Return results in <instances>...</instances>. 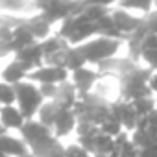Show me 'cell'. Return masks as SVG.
Returning <instances> with one entry per match:
<instances>
[{"label": "cell", "mask_w": 157, "mask_h": 157, "mask_svg": "<svg viewBox=\"0 0 157 157\" xmlns=\"http://www.w3.org/2000/svg\"><path fill=\"white\" fill-rule=\"evenodd\" d=\"M94 157H104V155H94Z\"/></svg>", "instance_id": "31"}, {"label": "cell", "mask_w": 157, "mask_h": 157, "mask_svg": "<svg viewBox=\"0 0 157 157\" xmlns=\"http://www.w3.org/2000/svg\"><path fill=\"white\" fill-rule=\"evenodd\" d=\"M109 157H120V155H118V153H117V151H115V153H111V155H109Z\"/></svg>", "instance_id": "29"}, {"label": "cell", "mask_w": 157, "mask_h": 157, "mask_svg": "<svg viewBox=\"0 0 157 157\" xmlns=\"http://www.w3.org/2000/svg\"><path fill=\"white\" fill-rule=\"evenodd\" d=\"M4 131H6V128H4V126H2V122H0V135H6V133H4Z\"/></svg>", "instance_id": "28"}, {"label": "cell", "mask_w": 157, "mask_h": 157, "mask_svg": "<svg viewBox=\"0 0 157 157\" xmlns=\"http://www.w3.org/2000/svg\"><path fill=\"white\" fill-rule=\"evenodd\" d=\"M21 133H22L26 144H30L32 148L37 146V144H41V142H44V140H48V139L52 137L50 128L43 126L39 120H37V122H35V120H28V122L22 126Z\"/></svg>", "instance_id": "4"}, {"label": "cell", "mask_w": 157, "mask_h": 157, "mask_svg": "<svg viewBox=\"0 0 157 157\" xmlns=\"http://www.w3.org/2000/svg\"><path fill=\"white\" fill-rule=\"evenodd\" d=\"M15 93H17V102H19V111L22 113L24 118H32L41 107H43V94L41 91L33 85V83H19L15 85Z\"/></svg>", "instance_id": "1"}, {"label": "cell", "mask_w": 157, "mask_h": 157, "mask_svg": "<svg viewBox=\"0 0 157 157\" xmlns=\"http://www.w3.org/2000/svg\"><path fill=\"white\" fill-rule=\"evenodd\" d=\"M43 59H44V54H43L41 44H32V46H26L21 52H17V61L26 70H37L39 63Z\"/></svg>", "instance_id": "5"}, {"label": "cell", "mask_w": 157, "mask_h": 157, "mask_svg": "<svg viewBox=\"0 0 157 157\" xmlns=\"http://www.w3.org/2000/svg\"><path fill=\"white\" fill-rule=\"evenodd\" d=\"M80 52L83 54L85 61H104L107 57H111L117 50H118V43L115 39H105V37H100L96 41H91L87 44H82L78 46Z\"/></svg>", "instance_id": "2"}, {"label": "cell", "mask_w": 157, "mask_h": 157, "mask_svg": "<svg viewBox=\"0 0 157 157\" xmlns=\"http://www.w3.org/2000/svg\"><path fill=\"white\" fill-rule=\"evenodd\" d=\"M33 82H39L41 85H57L67 80V68L61 67H41L30 74Z\"/></svg>", "instance_id": "3"}, {"label": "cell", "mask_w": 157, "mask_h": 157, "mask_svg": "<svg viewBox=\"0 0 157 157\" xmlns=\"http://www.w3.org/2000/svg\"><path fill=\"white\" fill-rule=\"evenodd\" d=\"M155 10H157V2H155Z\"/></svg>", "instance_id": "33"}, {"label": "cell", "mask_w": 157, "mask_h": 157, "mask_svg": "<svg viewBox=\"0 0 157 157\" xmlns=\"http://www.w3.org/2000/svg\"><path fill=\"white\" fill-rule=\"evenodd\" d=\"M122 8L124 10H142V11H148L151 8V2H122Z\"/></svg>", "instance_id": "22"}, {"label": "cell", "mask_w": 157, "mask_h": 157, "mask_svg": "<svg viewBox=\"0 0 157 157\" xmlns=\"http://www.w3.org/2000/svg\"><path fill=\"white\" fill-rule=\"evenodd\" d=\"M148 87H150V89H151L153 93H157V74H155V76H151V80H150Z\"/></svg>", "instance_id": "27"}, {"label": "cell", "mask_w": 157, "mask_h": 157, "mask_svg": "<svg viewBox=\"0 0 157 157\" xmlns=\"http://www.w3.org/2000/svg\"><path fill=\"white\" fill-rule=\"evenodd\" d=\"M140 56H142V59H144L151 68H157V50H146V52H142Z\"/></svg>", "instance_id": "23"}, {"label": "cell", "mask_w": 157, "mask_h": 157, "mask_svg": "<svg viewBox=\"0 0 157 157\" xmlns=\"http://www.w3.org/2000/svg\"><path fill=\"white\" fill-rule=\"evenodd\" d=\"M111 17H113V21H115V24H117V28H118L120 33H131V35H133V33L139 30V26L142 24L140 19H137V17H133V15H128V13H124L122 10L115 11Z\"/></svg>", "instance_id": "7"}, {"label": "cell", "mask_w": 157, "mask_h": 157, "mask_svg": "<svg viewBox=\"0 0 157 157\" xmlns=\"http://www.w3.org/2000/svg\"><path fill=\"white\" fill-rule=\"evenodd\" d=\"M100 133H104V135H107V137H111V139L120 137V135H122V124H120V120L115 118V117L109 113V118L100 126Z\"/></svg>", "instance_id": "16"}, {"label": "cell", "mask_w": 157, "mask_h": 157, "mask_svg": "<svg viewBox=\"0 0 157 157\" xmlns=\"http://www.w3.org/2000/svg\"><path fill=\"white\" fill-rule=\"evenodd\" d=\"M0 151L8 157H26V144L10 135H0Z\"/></svg>", "instance_id": "6"}, {"label": "cell", "mask_w": 157, "mask_h": 157, "mask_svg": "<svg viewBox=\"0 0 157 157\" xmlns=\"http://www.w3.org/2000/svg\"><path fill=\"white\" fill-rule=\"evenodd\" d=\"M131 105H133L135 113L139 115V118H140V117H148L150 113L155 111V105H153V100H151V98H142V100L131 102Z\"/></svg>", "instance_id": "18"}, {"label": "cell", "mask_w": 157, "mask_h": 157, "mask_svg": "<svg viewBox=\"0 0 157 157\" xmlns=\"http://www.w3.org/2000/svg\"><path fill=\"white\" fill-rule=\"evenodd\" d=\"M26 72H28V70H26L19 61H15V63L8 65V67L4 68V72H2V80H4V83H8V85H11V83L19 85V83H22Z\"/></svg>", "instance_id": "11"}, {"label": "cell", "mask_w": 157, "mask_h": 157, "mask_svg": "<svg viewBox=\"0 0 157 157\" xmlns=\"http://www.w3.org/2000/svg\"><path fill=\"white\" fill-rule=\"evenodd\" d=\"M65 157H91V153L87 150H83L82 146H68L65 148Z\"/></svg>", "instance_id": "21"}, {"label": "cell", "mask_w": 157, "mask_h": 157, "mask_svg": "<svg viewBox=\"0 0 157 157\" xmlns=\"http://www.w3.org/2000/svg\"><path fill=\"white\" fill-rule=\"evenodd\" d=\"M146 50H157V35L155 33H148L142 43H140V54Z\"/></svg>", "instance_id": "20"}, {"label": "cell", "mask_w": 157, "mask_h": 157, "mask_svg": "<svg viewBox=\"0 0 157 157\" xmlns=\"http://www.w3.org/2000/svg\"><path fill=\"white\" fill-rule=\"evenodd\" d=\"M59 113H61V109H59L54 102L43 104V107L39 109V122H41L43 126H46V128H52V126L56 124Z\"/></svg>", "instance_id": "12"}, {"label": "cell", "mask_w": 157, "mask_h": 157, "mask_svg": "<svg viewBox=\"0 0 157 157\" xmlns=\"http://www.w3.org/2000/svg\"><path fill=\"white\" fill-rule=\"evenodd\" d=\"M94 82H96V74H94L93 70L80 68V70L74 72V83H76V89H80V91H83V93H87Z\"/></svg>", "instance_id": "13"}, {"label": "cell", "mask_w": 157, "mask_h": 157, "mask_svg": "<svg viewBox=\"0 0 157 157\" xmlns=\"http://www.w3.org/2000/svg\"><path fill=\"white\" fill-rule=\"evenodd\" d=\"M140 157H157V142H153L146 150H140Z\"/></svg>", "instance_id": "26"}, {"label": "cell", "mask_w": 157, "mask_h": 157, "mask_svg": "<svg viewBox=\"0 0 157 157\" xmlns=\"http://www.w3.org/2000/svg\"><path fill=\"white\" fill-rule=\"evenodd\" d=\"M35 157H65V148L56 140V139H48L37 146L32 148Z\"/></svg>", "instance_id": "9"}, {"label": "cell", "mask_w": 157, "mask_h": 157, "mask_svg": "<svg viewBox=\"0 0 157 157\" xmlns=\"http://www.w3.org/2000/svg\"><path fill=\"white\" fill-rule=\"evenodd\" d=\"M83 63H85V57L80 52V48H68L67 50V56H65V68L67 70L76 72V70L83 68Z\"/></svg>", "instance_id": "14"}, {"label": "cell", "mask_w": 157, "mask_h": 157, "mask_svg": "<svg viewBox=\"0 0 157 157\" xmlns=\"http://www.w3.org/2000/svg\"><path fill=\"white\" fill-rule=\"evenodd\" d=\"M146 24H148V28H150V32L157 35V11H155L153 15H150V17L146 19Z\"/></svg>", "instance_id": "25"}, {"label": "cell", "mask_w": 157, "mask_h": 157, "mask_svg": "<svg viewBox=\"0 0 157 157\" xmlns=\"http://www.w3.org/2000/svg\"><path fill=\"white\" fill-rule=\"evenodd\" d=\"M74 126H76V115H74V111H61L59 117H57V120H56V124H54V131H56L57 137H63V135L70 133L74 129Z\"/></svg>", "instance_id": "10"}, {"label": "cell", "mask_w": 157, "mask_h": 157, "mask_svg": "<svg viewBox=\"0 0 157 157\" xmlns=\"http://www.w3.org/2000/svg\"><path fill=\"white\" fill-rule=\"evenodd\" d=\"M41 48H43V54H44V57H46V59H48V57H52V56H56V54H59V52H63V50H67L59 37L46 39L44 43H41Z\"/></svg>", "instance_id": "17"}, {"label": "cell", "mask_w": 157, "mask_h": 157, "mask_svg": "<svg viewBox=\"0 0 157 157\" xmlns=\"http://www.w3.org/2000/svg\"><path fill=\"white\" fill-rule=\"evenodd\" d=\"M17 100V93H15V87L8 85V83H0V104H6V105H11L13 102Z\"/></svg>", "instance_id": "19"}, {"label": "cell", "mask_w": 157, "mask_h": 157, "mask_svg": "<svg viewBox=\"0 0 157 157\" xmlns=\"http://www.w3.org/2000/svg\"><path fill=\"white\" fill-rule=\"evenodd\" d=\"M0 157H8V155H4V153H2V151H0Z\"/></svg>", "instance_id": "30"}, {"label": "cell", "mask_w": 157, "mask_h": 157, "mask_svg": "<svg viewBox=\"0 0 157 157\" xmlns=\"http://www.w3.org/2000/svg\"><path fill=\"white\" fill-rule=\"evenodd\" d=\"M57 89L59 87H56V85H41V94H43V98H56V94H57Z\"/></svg>", "instance_id": "24"}, {"label": "cell", "mask_w": 157, "mask_h": 157, "mask_svg": "<svg viewBox=\"0 0 157 157\" xmlns=\"http://www.w3.org/2000/svg\"><path fill=\"white\" fill-rule=\"evenodd\" d=\"M0 113H2V105H0Z\"/></svg>", "instance_id": "32"}, {"label": "cell", "mask_w": 157, "mask_h": 157, "mask_svg": "<svg viewBox=\"0 0 157 157\" xmlns=\"http://www.w3.org/2000/svg\"><path fill=\"white\" fill-rule=\"evenodd\" d=\"M0 122L8 129H22V126L26 124V118L22 117V113L17 107L6 105L2 107V113H0Z\"/></svg>", "instance_id": "8"}, {"label": "cell", "mask_w": 157, "mask_h": 157, "mask_svg": "<svg viewBox=\"0 0 157 157\" xmlns=\"http://www.w3.org/2000/svg\"><path fill=\"white\" fill-rule=\"evenodd\" d=\"M24 24H26V28L32 32V35H33L35 39H41V37H46V35H48L50 24H48L43 17H33V19H30V21L24 22Z\"/></svg>", "instance_id": "15"}]
</instances>
